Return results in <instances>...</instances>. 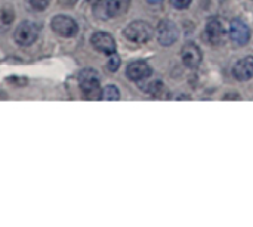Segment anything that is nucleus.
I'll return each mask as SVG.
<instances>
[{"instance_id": "nucleus-5", "label": "nucleus", "mask_w": 253, "mask_h": 227, "mask_svg": "<svg viewBox=\"0 0 253 227\" xmlns=\"http://www.w3.org/2000/svg\"><path fill=\"white\" fill-rule=\"evenodd\" d=\"M50 27L53 30L55 34H58L59 37H64V38H70V37H74L79 31V27H77V22L67 16V15H56L52 18V22H50Z\"/></svg>"}, {"instance_id": "nucleus-7", "label": "nucleus", "mask_w": 253, "mask_h": 227, "mask_svg": "<svg viewBox=\"0 0 253 227\" xmlns=\"http://www.w3.org/2000/svg\"><path fill=\"white\" fill-rule=\"evenodd\" d=\"M230 38L236 46H246L251 40V28L242 19H233L230 22Z\"/></svg>"}, {"instance_id": "nucleus-3", "label": "nucleus", "mask_w": 253, "mask_h": 227, "mask_svg": "<svg viewBox=\"0 0 253 227\" xmlns=\"http://www.w3.org/2000/svg\"><path fill=\"white\" fill-rule=\"evenodd\" d=\"M39 32H40V27L36 22H33V21H22L16 27L13 37H15V41L19 46L28 47V46H31L37 40Z\"/></svg>"}, {"instance_id": "nucleus-15", "label": "nucleus", "mask_w": 253, "mask_h": 227, "mask_svg": "<svg viewBox=\"0 0 253 227\" xmlns=\"http://www.w3.org/2000/svg\"><path fill=\"white\" fill-rule=\"evenodd\" d=\"M163 89H165L163 83H162L160 80H154V81H150L144 90H145L147 93H150L151 96H159V95L163 92Z\"/></svg>"}, {"instance_id": "nucleus-6", "label": "nucleus", "mask_w": 253, "mask_h": 227, "mask_svg": "<svg viewBox=\"0 0 253 227\" xmlns=\"http://www.w3.org/2000/svg\"><path fill=\"white\" fill-rule=\"evenodd\" d=\"M203 35L211 46H219L225 38V27L218 18H211L206 22Z\"/></svg>"}, {"instance_id": "nucleus-17", "label": "nucleus", "mask_w": 253, "mask_h": 227, "mask_svg": "<svg viewBox=\"0 0 253 227\" xmlns=\"http://www.w3.org/2000/svg\"><path fill=\"white\" fill-rule=\"evenodd\" d=\"M50 1H52V0H30V4H31V7H33L34 10L42 12V10H46V9L49 7Z\"/></svg>"}, {"instance_id": "nucleus-13", "label": "nucleus", "mask_w": 253, "mask_h": 227, "mask_svg": "<svg viewBox=\"0 0 253 227\" xmlns=\"http://www.w3.org/2000/svg\"><path fill=\"white\" fill-rule=\"evenodd\" d=\"M15 21V12L10 6H0V32H4Z\"/></svg>"}, {"instance_id": "nucleus-11", "label": "nucleus", "mask_w": 253, "mask_h": 227, "mask_svg": "<svg viewBox=\"0 0 253 227\" xmlns=\"http://www.w3.org/2000/svg\"><path fill=\"white\" fill-rule=\"evenodd\" d=\"M233 75L239 81H249L253 78V56H246L237 61L233 68Z\"/></svg>"}, {"instance_id": "nucleus-4", "label": "nucleus", "mask_w": 253, "mask_h": 227, "mask_svg": "<svg viewBox=\"0 0 253 227\" xmlns=\"http://www.w3.org/2000/svg\"><path fill=\"white\" fill-rule=\"evenodd\" d=\"M156 35H157V41L162 46H172L179 38V28H178V25L173 21L163 19L157 25Z\"/></svg>"}, {"instance_id": "nucleus-20", "label": "nucleus", "mask_w": 253, "mask_h": 227, "mask_svg": "<svg viewBox=\"0 0 253 227\" xmlns=\"http://www.w3.org/2000/svg\"><path fill=\"white\" fill-rule=\"evenodd\" d=\"M148 3H151V4H160L163 0H147Z\"/></svg>"}, {"instance_id": "nucleus-10", "label": "nucleus", "mask_w": 253, "mask_h": 227, "mask_svg": "<svg viewBox=\"0 0 253 227\" xmlns=\"http://www.w3.org/2000/svg\"><path fill=\"white\" fill-rule=\"evenodd\" d=\"M153 69L151 66L145 62V61H135L130 62L126 68V77L130 81H142L147 80L148 77H151Z\"/></svg>"}, {"instance_id": "nucleus-14", "label": "nucleus", "mask_w": 253, "mask_h": 227, "mask_svg": "<svg viewBox=\"0 0 253 227\" xmlns=\"http://www.w3.org/2000/svg\"><path fill=\"white\" fill-rule=\"evenodd\" d=\"M101 99H104V100H119L120 99V92H119V89L114 86V84H108V86H105L104 89H102V93H101Z\"/></svg>"}, {"instance_id": "nucleus-16", "label": "nucleus", "mask_w": 253, "mask_h": 227, "mask_svg": "<svg viewBox=\"0 0 253 227\" xmlns=\"http://www.w3.org/2000/svg\"><path fill=\"white\" fill-rule=\"evenodd\" d=\"M119 66H120V58H119L116 53H111V55H110V59H108V62H107L108 71L116 72V71L119 69Z\"/></svg>"}, {"instance_id": "nucleus-1", "label": "nucleus", "mask_w": 253, "mask_h": 227, "mask_svg": "<svg viewBox=\"0 0 253 227\" xmlns=\"http://www.w3.org/2000/svg\"><path fill=\"white\" fill-rule=\"evenodd\" d=\"M79 84H80V89H82L83 95L86 96V99H89V100L101 99L102 89L99 84V75L95 69H92V68L82 69L79 74Z\"/></svg>"}, {"instance_id": "nucleus-19", "label": "nucleus", "mask_w": 253, "mask_h": 227, "mask_svg": "<svg viewBox=\"0 0 253 227\" xmlns=\"http://www.w3.org/2000/svg\"><path fill=\"white\" fill-rule=\"evenodd\" d=\"M58 3H59L62 7H67V9H70V7H73V6L77 3V0H58Z\"/></svg>"}, {"instance_id": "nucleus-9", "label": "nucleus", "mask_w": 253, "mask_h": 227, "mask_svg": "<svg viewBox=\"0 0 253 227\" xmlns=\"http://www.w3.org/2000/svg\"><path fill=\"white\" fill-rule=\"evenodd\" d=\"M90 43L92 46L99 50L101 53H105V55H111V53H116V41L113 38L111 34L108 32H104V31H98L92 35L90 38Z\"/></svg>"}, {"instance_id": "nucleus-12", "label": "nucleus", "mask_w": 253, "mask_h": 227, "mask_svg": "<svg viewBox=\"0 0 253 227\" xmlns=\"http://www.w3.org/2000/svg\"><path fill=\"white\" fill-rule=\"evenodd\" d=\"M130 7V0H108L107 1V12L108 16L117 18L125 15Z\"/></svg>"}, {"instance_id": "nucleus-2", "label": "nucleus", "mask_w": 253, "mask_h": 227, "mask_svg": "<svg viewBox=\"0 0 253 227\" xmlns=\"http://www.w3.org/2000/svg\"><path fill=\"white\" fill-rule=\"evenodd\" d=\"M153 34H154L153 27L145 21H133L123 30L125 38L129 43H133V44H145V43H148L153 38Z\"/></svg>"}, {"instance_id": "nucleus-8", "label": "nucleus", "mask_w": 253, "mask_h": 227, "mask_svg": "<svg viewBox=\"0 0 253 227\" xmlns=\"http://www.w3.org/2000/svg\"><path fill=\"white\" fill-rule=\"evenodd\" d=\"M181 59H182V64L190 68V69H196L200 66L202 64V59H203V55H202V50L197 44L194 43H185L182 46V50H181Z\"/></svg>"}, {"instance_id": "nucleus-18", "label": "nucleus", "mask_w": 253, "mask_h": 227, "mask_svg": "<svg viewBox=\"0 0 253 227\" xmlns=\"http://www.w3.org/2000/svg\"><path fill=\"white\" fill-rule=\"evenodd\" d=\"M193 0H170V4L178 9V10H184V9H188L190 4H191Z\"/></svg>"}]
</instances>
